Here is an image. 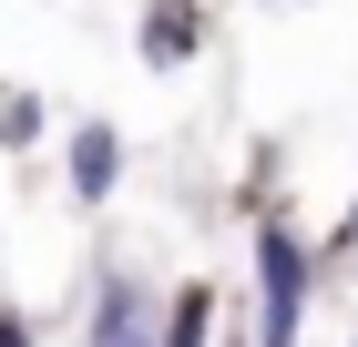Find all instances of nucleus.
I'll use <instances>...</instances> for the list:
<instances>
[{
    "label": "nucleus",
    "instance_id": "obj_1",
    "mask_svg": "<svg viewBox=\"0 0 358 347\" xmlns=\"http://www.w3.org/2000/svg\"><path fill=\"white\" fill-rule=\"evenodd\" d=\"M307 286H317V245L266 205V214H256V327H266V347H297Z\"/></svg>",
    "mask_w": 358,
    "mask_h": 347
},
{
    "label": "nucleus",
    "instance_id": "obj_2",
    "mask_svg": "<svg viewBox=\"0 0 358 347\" xmlns=\"http://www.w3.org/2000/svg\"><path fill=\"white\" fill-rule=\"evenodd\" d=\"M62 174H72V194H83V205H113V184H123V133H113L103 112L62 133Z\"/></svg>",
    "mask_w": 358,
    "mask_h": 347
},
{
    "label": "nucleus",
    "instance_id": "obj_3",
    "mask_svg": "<svg viewBox=\"0 0 358 347\" xmlns=\"http://www.w3.org/2000/svg\"><path fill=\"white\" fill-rule=\"evenodd\" d=\"M92 347H164L134 276H103V296H92Z\"/></svg>",
    "mask_w": 358,
    "mask_h": 347
},
{
    "label": "nucleus",
    "instance_id": "obj_4",
    "mask_svg": "<svg viewBox=\"0 0 358 347\" xmlns=\"http://www.w3.org/2000/svg\"><path fill=\"white\" fill-rule=\"evenodd\" d=\"M194 41H205V10H194V0H143V61H154V72L194 61Z\"/></svg>",
    "mask_w": 358,
    "mask_h": 347
},
{
    "label": "nucleus",
    "instance_id": "obj_5",
    "mask_svg": "<svg viewBox=\"0 0 358 347\" xmlns=\"http://www.w3.org/2000/svg\"><path fill=\"white\" fill-rule=\"evenodd\" d=\"M154 337H164V347H205V337H215V286H174V307H164Z\"/></svg>",
    "mask_w": 358,
    "mask_h": 347
},
{
    "label": "nucleus",
    "instance_id": "obj_6",
    "mask_svg": "<svg viewBox=\"0 0 358 347\" xmlns=\"http://www.w3.org/2000/svg\"><path fill=\"white\" fill-rule=\"evenodd\" d=\"M0 143H41V92H0Z\"/></svg>",
    "mask_w": 358,
    "mask_h": 347
},
{
    "label": "nucleus",
    "instance_id": "obj_7",
    "mask_svg": "<svg viewBox=\"0 0 358 347\" xmlns=\"http://www.w3.org/2000/svg\"><path fill=\"white\" fill-rule=\"evenodd\" d=\"M0 347H41V337H31V317H21V307H0Z\"/></svg>",
    "mask_w": 358,
    "mask_h": 347
},
{
    "label": "nucleus",
    "instance_id": "obj_8",
    "mask_svg": "<svg viewBox=\"0 0 358 347\" xmlns=\"http://www.w3.org/2000/svg\"><path fill=\"white\" fill-rule=\"evenodd\" d=\"M338 245H358V205H348V225H338Z\"/></svg>",
    "mask_w": 358,
    "mask_h": 347
},
{
    "label": "nucleus",
    "instance_id": "obj_9",
    "mask_svg": "<svg viewBox=\"0 0 358 347\" xmlns=\"http://www.w3.org/2000/svg\"><path fill=\"white\" fill-rule=\"evenodd\" d=\"M348 347H358V337H348Z\"/></svg>",
    "mask_w": 358,
    "mask_h": 347
}]
</instances>
